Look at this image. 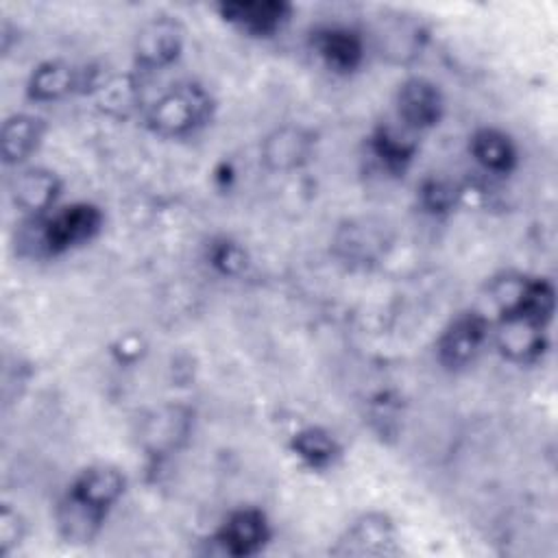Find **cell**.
<instances>
[{
  "mask_svg": "<svg viewBox=\"0 0 558 558\" xmlns=\"http://www.w3.org/2000/svg\"><path fill=\"white\" fill-rule=\"evenodd\" d=\"M126 477L118 466L92 464L70 482L57 510V525L68 543H89L109 510L122 499Z\"/></svg>",
  "mask_w": 558,
  "mask_h": 558,
  "instance_id": "1",
  "label": "cell"
},
{
  "mask_svg": "<svg viewBox=\"0 0 558 558\" xmlns=\"http://www.w3.org/2000/svg\"><path fill=\"white\" fill-rule=\"evenodd\" d=\"M214 109L216 102L205 85L179 81L146 109V126L159 137H187L211 122Z\"/></svg>",
  "mask_w": 558,
  "mask_h": 558,
  "instance_id": "2",
  "label": "cell"
},
{
  "mask_svg": "<svg viewBox=\"0 0 558 558\" xmlns=\"http://www.w3.org/2000/svg\"><path fill=\"white\" fill-rule=\"evenodd\" d=\"M102 211L92 203H72L44 218L39 242L48 255H61L74 246L87 244L102 229Z\"/></svg>",
  "mask_w": 558,
  "mask_h": 558,
  "instance_id": "3",
  "label": "cell"
},
{
  "mask_svg": "<svg viewBox=\"0 0 558 558\" xmlns=\"http://www.w3.org/2000/svg\"><path fill=\"white\" fill-rule=\"evenodd\" d=\"M185 46V28L172 15H153L133 39V61L142 72H159L179 61Z\"/></svg>",
  "mask_w": 558,
  "mask_h": 558,
  "instance_id": "4",
  "label": "cell"
},
{
  "mask_svg": "<svg viewBox=\"0 0 558 558\" xmlns=\"http://www.w3.org/2000/svg\"><path fill=\"white\" fill-rule=\"evenodd\" d=\"M490 320L482 312L469 310L458 314L436 340L438 362L449 371H460L473 364L490 340Z\"/></svg>",
  "mask_w": 558,
  "mask_h": 558,
  "instance_id": "5",
  "label": "cell"
},
{
  "mask_svg": "<svg viewBox=\"0 0 558 558\" xmlns=\"http://www.w3.org/2000/svg\"><path fill=\"white\" fill-rule=\"evenodd\" d=\"M333 556H392L399 551L395 521L386 512L353 519L329 549Z\"/></svg>",
  "mask_w": 558,
  "mask_h": 558,
  "instance_id": "6",
  "label": "cell"
},
{
  "mask_svg": "<svg viewBox=\"0 0 558 558\" xmlns=\"http://www.w3.org/2000/svg\"><path fill=\"white\" fill-rule=\"evenodd\" d=\"M395 107L399 124L412 133H423L440 124L445 96L434 81L425 76H410L399 85Z\"/></svg>",
  "mask_w": 558,
  "mask_h": 558,
  "instance_id": "7",
  "label": "cell"
},
{
  "mask_svg": "<svg viewBox=\"0 0 558 558\" xmlns=\"http://www.w3.org/2000/svg\"><path fill=\"white\" fill-rule=\"evenodd\" d=\"M316 148V133L303 124H281L259 144V163L268 172H292L303 168Z\"/></svg>",
  "mask_w": 558,
  "mask_h": 558,
  "instance_id": "8",
  "label": "cell"
},
{
  "mask_svg": "<svg viewBox=\"0 0 558 558\" xmlns=\"http://www.w3.org/2000/svg\"><path fill=\"white\" fill-rule=\"evenodd\" d=\"M270 536L272 530L266 514L259 508L242 506L220 523L214 541L225 554L233 558H246L259 554Z\"/></svg>",
  "mask_w": 558,
  "mask_h": 558,
  "instance_id": "9",
  "label": "cell"
},
{
  "mask_svg": "<svg viewBox=\"0 0 558 558\" xmlns=\"http://www.w3.org/2000/svg\"><path fill=\"white\" fill-rule=\"evenodd\" d=\"M310 44H312L314 54L333 74L355 72L366 57L364 37L357 31H353L349 26H340V24H329V26L316 28L312 33Z\"/></svg>",
  "mask_w": 558,
  "mask_h": 558,
  "instance_id": "10",
  "label": "cell"
},
{
  "mask_svg": "<svg viewBox=\"0 0 558 558\" xmlns=\"http://www.w3.org/2000/svg\"><path fill=\"white\" fill-rule=\"evenodd\" d=\"M9 196L22 214L41 218L54 209L61 196V179L41 166L22 168L9 181Z\"/></svg>",
  "mask_w": 558,
  "mask_h": 558,
  "instance_id": "11",
  "label": "cell"
},
{
  "mask_svg": "<svg viewBox=\"0 0 558 558\" xmlns=\"http://www.w3.org/2000/svg\"><path fill=\"white\" fill-rule=\"evenodd\" d=\"M218 13L225 22L246 35L270 37L290 20L292 4L281 0H235L220 2Z\"/></svg>",
  "mask_w": 558,
  "mask_h": 558,
  "instance_id": "12",
  "label": "cell"
},
{
  "mask_svg": "<svg viewBox=\"0 0 558 558\" xmlns=\"http://www.w3.org/2000/svg\"><path fill=\"white\" fill-rule=\"evenodd\" d=\"M490 336L497 351L514 364L534 362L545 351V327L521 316H497V327Z\"/></svg>",
  "mask_w": 558,
  "mask_h": 558,
  "instance_id": "13",
  "label": "cell"
},
{
  "mask_svg": "<svg viewBox=\"0 0 558 558\" xmlns=\"http://www.w3.org/2000/svg\"><path fill=\"white\" fill-rule=\"evenodd\" d=\"M85 85L83 72L61 59H48L33 68L26 81V96L33 102H54Z\"/></svg>",
  "mask_w": 558,
  "mask_h": 558,
  "instance_id": "14",
  "label": "cell"
},
{
  "mask_svg": "<svg viewBox=\"0 0 558 558\" xmlns=\"http://www.w3.org/2000/svg\"><path fill=\"white\" fill-rule=\"evenodd\" d=\"M46 135L44 118L35 113H13L4 120L0 133L2 161L7 166L24 163L41 144Z\"/></svg>",
  "mask_w": 558,
  "mask_h": 558,
  "instance_id": "15",
  "label": "cell"
},
{
  "mask_svg": "<svg viewBox=\"0 0 558 558\" xmlns=\"http://www.w3.org/2000/svg\"><path fill=\"white\" fill-rule=\"evenodd\" d=\"M469 153L480 168L493 174H510L519 163L514 140L495 126H482L469 137Z\"/></svg>",
  "mask_w": 558,
  "mask_h": 558,
  "instance_id": "16",
  "label": "cell"
},
{
  "mask_svg": "<svg viewBox=\"0 0 558 558\" xmlns=\"http://www.w3.org/2000/svg\"><path fill=\"white\" fill-rule=\"evenodd\" d=\"M371 150L388 172L403 174L418 150L416 133L403 124H379L371 135Z\"/></svg>",
  "mask_w": 558,
  "mask_h": 558,
  "instance_id": "17",
  "label": "cell"
},
{
  "mask_svg": "<svg viewBox=\"0 0 558 558\" xmlns=\"http://www.w3.org/2000/svg\"><path fill=\"white\" fill-rule=\"evenodd\" d=\"M190 427H192V421L187 410L179 405L161 408L144 425L146 447L150 451H157L155 456L170 453L172 449L179 447L181 440H185V436L190 434Z\"/></svg>",
  "mask_w": 558,
  "mask_h": 558,
  "instance_id": "18",
  "label": "cell"
},
{
  "mask_svg": "<svg viewBox=\"0 0 558 558\" xmlns=\"http://www.w3.org/2000/svg\"><path fill=\"white\" fill-rule=\"evenodd\" d=\"M290 451L314 471H325L333 466V462L342 453L336 436L318 425H307L294 432L290 438Z\"/></svg>",
  "mask_w": 558,
  "mask_h": 558,
  "instance_id": "19",
  "label": "cell"
},
{
  "mask_svg": "<svg viewBox=\"0 0 558 558\" xmlns=\"http://www.w3.org/2000/svg\"><path fill=\"white\" fill-rule=\"evenodd\" d=\"M209 262L218 272L227 277H235L246 270L248 255L242 248V244H238L235 240L220 238L209 246Z\"/></svg>",
  "mask_w": 558,
  "mask_h": 558,
  "instance_id": "20",
  "label": "cell"
},
{
  "mask_svg": "<svg viewBox=\"0 0 558 558\" xmlns=\"http://www.w3.org/2000/svg\"><path fill=\"white\" fill-rule=\"evenodd\" d=\"M458 201V187L447 179H427L421 185V203L429 214H447Z\"/></svg>",
  "mask_w": 558,
  "mask_h": 558,
  "instance_id": "21",
  "label": "cell"
},
{
  "mask_svg": "<svg viewBox=\"0 0 558 558\" xmlns=\"http://www.w3.org/2000/svg\"><path fill=\"white\" fill-rule=\"evenodd\" d=\"M26 536V523L9 504L0 510V556H9Z\"/></svg>",
  "mask_w": 558,
  "mask_h": 558,
  "instance_id": "22",
  "label": "cell"
}]
</instances>
